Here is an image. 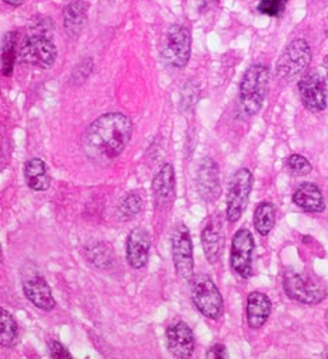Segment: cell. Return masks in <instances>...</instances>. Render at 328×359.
<instances>
[{
  "label": "cell",
  "instance_id": "cell-1",
  "mask_svg": "<svg viewBox=\"0 0 328 359\" xmlns=\"http://www.w3.org/2000/svg\"><path fill=\"white\" fill-rule=\"evenodd\" d=\"M132 135L131 120L121 113H106L97 117L83 135L85 154L97 162L116 158Z\"/></svg>",
  "mask_w": 328,
  "mask_h": 359
},
{
  "label": "cell",
  "instance_id": "cell-2",
  "mask_svg": "<svg viewBox=\"0 0 328 359\" xmlns=\"http://www.w3.org/2000/svg\"><path fill=\"white\" fill-rule=\"evenodd\" d=\"M269 83V69L265 65H252L240 85L238 107L244 116H255L265 100Z\"/></svg>",
  "mask_w": 328,
  "mask_h": 359
},
{
  "label": "cell",
  "instance_id": "cell-3",
  "mask_svg": "<svg viewBox=\"0 0 328 359\" xmlns=\"http://www.w3.org/2000/svg\"><path fill=\"white\" fill-rule=\"evenodd\" d=\"M283 287L290 299L308 306L318 304L327 296V287L321 279L308 272H286Z\"/></svg>",
  "mask_w": 328,
  "mask_h": 359
},
{
  "label": "cell",
  "instance_id": "cell-4",
  "mask_svg": "<svg viewBox=\"0 0 328 359\" xmlns=\"http://www.w3.org/2000/svg\"><path fill=\"white\" fill-rule=\"evenodd\" d=\"M191 296L196 309L207 318L217 320L224 307L223 296L210 276L196 273L189 279Z\"/></svg>",
  "mask_w": 328,
  "mask_h": 359
},
{
  "label": "cell",
  "instance_id": "cell-5",
  "mask_svg": "<svg viewBox=\"0 0 328 359\" xmlns=\"http://www.w3.org/2000/svg\"><path fill=\"white\" fill-rule=\"evenodd\" d=\"M254 176L250 169H238L230 179L227 192V219L230 223H235L241 219L252 191Z\"/></svg>",
  "mask_w": 328,
  "mask_h": 359
},
{
  "label": "cell",
  "instance_id": "cell-6",
  "mask_svg": "<svg viewBox=\"0 0 328 359\" xmlns=\"http://www.w3.org/2000/svg\"><path fill=\"white\" fill-rule=\"evenodd\" d=\"M191 32L182 25H174L167 32L162 55L171 67L184 68L191 58Z\"/></svg>",
  "mask_w": 328,
  "mask_h": 359
},
{
  "label": "cell",
  "instance_id": "cell-7",
  "mask_svg": "<svg viewBox=\"0 0 328 359\" xmlns=\"http://www.w3.org/2000/svg\"><path fill=\"white\" fill-rule=\"evenodd\" d=\"M57 47L46 36L29 37L20 48L19 60L22 64L50 69L57 61Z\"/></svg>",
  "mask_w": 328,
  "mask_h": 359
},
{
  "label": "cell",
  "instance_id": "cell-8",
  "mask_svg": "<svg viewBox=\"0 0 328 359\" xmlns=\"http://www.w3.org/2000/svg\"><path fill=\"white\" fill-rule=\"evenodd\" d=\"M311 61V50L304 40L292 41L276 64V76L279 79H290L301 74Z\"/></svg>",
  "mask_w": 328,
  "mask_h": 359
},
{
  "label": "cell",
  "instance_id": "cell-9",
  "mask_svg": "<svg viewBox=\"0 0 328 359\" xmlns=\"http://www.w3.org/2000/svg\"><path fill=\"white\" fill-rule=\"evenodd\" d=\"M172 257L177 273L189 280L193 276V241L185 224H178L172 233Z\"/></svg>",
  "mask_w": 328,
  "mask_h": 359
},
{
  "label": "cell",
  "instance_id": "cell-10",
  "mask_svg": "<svg viewBox=\"0 0 328 359\" xmlns=\"http://www.w3.org/2000/svg\"><path fill=\"white\" fill-rule=\"evenodd\" d=\"M255 243L250 230L241 229L234 234L231 243V266L244 279L251 276L252 272V254Z\"/></svg>",
  "mask_w": 328,
  "mask_h": 359
},
{
  "label": "cell",
  "instance_id": "cell-11",
  "mask_svg": "<svg viewBox=\"0 0 328 359\" xmlns=\"http://www.w3.org/2000/svg\"><path fill=\"white\" fill-rule=\"evenodd\" d=\"M196 187L198 192L206 202H214L221 194L220 184V170L213 158H203L199 163L196 175Z\"/></svg>",
  "mask_w": 328,
  "mask_h": 359
},
{
  "label": "cell",
  "instance_id": "cell-12",
  "mask_svg": "<svg viewBox=\"0 0 328 359\" xmlns=\"http://www.w3.org/2000/svg\"><path fill=\"white\" fill-rule=\"evenodd\" d=\"M299 93L301 103L307 110L318 113L327 107L325 83L320 75L308 74L303 76L299 82Z\"/></svg>",
  "mask_w": 328,
  "mask_h": 359
},
{
  "label": "cell",
  "instance_id": "cell-13",
  "mask_svg": "<svg viewBox=\"0 0 328 359\" xmlns=\"http://www.w3.org/2000/svg\"><path fill=\"white\" fill-rule=\"evenodd\" d=\"M152 192L158 209H168L175 199V170L171 163L163 165L153 177Z\"/></svg>",
  "mask_w": 328,
  "mask_h": 359
},
{
  "label": "cell",
  "instance_id": "cell-14",
  "mask_svg": "<svg viewBox=\"0 0 328 359\" xmlns=\"http://www.w3.org/2000/svg\"><path fill=\"white\" fill-rule=\"evenodd\" d=\"M23 292L26 297L40 310L51 311L57 306V302L54 299L50 285L39 273H30L25 276Z\"/></svg>",
  "mask_w": 328,
  "mask_h": 359
},
{
  "label": "cell",
  "instance_id": "cell-15",
  "mask_svg": "<svg viewBox=\"0 0 328 359\" xmlns=\"http://www.w3.org/2000/svg\"><path fill=\"white\" fill-rule=\"evenodd\" d=\"M167 345L175 358H191L195 351V335L192 328L184 321L175 323L167 330Z\"/></svg>",
  "mask_w": 328,
  "mask_h": 359
},
{
  "label": "cell",
  "instance_id": "cell-16",
  "mask_svg": "<svg viewBox=\"0 0 328 359\" xmlns=\"http://www.w3.org/2000/svg\"><path fill=\"white\" fill-rule=\"evenodd\" d=\"M151 237L144 227L134 229L127 238L125 255L131 268L141 269L146 265L149 258Z\"/></svg>",
  "mask_w": 328,
  "mask_h": 359
},
{
  "label": "cell",
  "instance_id": "cell-17",
  "mask_svg": "<svg viewBox=\"0 0 328 359\" xmlns=\"http://www.w3.org/2000/svg\"><path fill=\"white\" fill-rule=\"evenodd\" d=\"M202 245L205 255L210 264H216L224 248L223 224L219 219H213L202 231Z\"/></svg>",
  "mask_w": 328,
  "mask_h": 359
},
{
  "label": "cell",
  "instance_id": "cell-18",
  "mask_svg": "<svg viewBox=\"0 0 328 359\" xmlns=\"http://www.w3.org/2000/svg\"><path fill=\"white\" fill-rule=\"evenodd\" d=\"M272 311L271 299L261 293L252 292L247 299V321L252 330L261 328L269 318Z\"/></svg>",
  "mask_w": 328,
  "mask_h": 359
},
{
  "label": "cell",
  "instance_id": "cell-19",
  "mask_svg": "<svg viewBox=\"0 0 328 359\" xmlns=\"http://www.w3.org/2000/svg\"><path fill=\"white\" fill-rule=\"evenodd\" d=\"M293 203L304 212L320 213L325 209L321 191L310 182L301 184L293 194Z\"/></svg>",
  "mask_w": 328,
  "mask_h": 359
},
{
  "label": "cell",
  "instance_id": "cell-20",
  "mask_svg": "<svg viewBox=\"0 0 328 359\" xmlns=\"http://www.w3.org/2000/svg\"><path fill=\"white\" fill-rule=\"evenodd\" d=\"M25 177L30 189L36 192H44L50 188V175L47 165L40 158H33L25 165Z\"/></svg>",
  "mask_w": 328,
  "mask_h": 359
},
{
  "label": "cell",
  "instance_id": "cell-21",
  "mask_svg": "<svg viewBox=\"0 0 328 359\" xmlns=\"http://www.w3.org/2000/svg\"><path fill=\"white\" fill-rule=\"evenodd\" d=\"M88 19V6L83 2L72 4L67 8L65 16H64V29L67 34L72 39L78 37L82 29L85 27Z\"/></svg>",
  "mask_w": 328,
  "mask_h": 359
},
{
  "label": "cell",
  "instance_id": "cell-22",
  "mask_svg": "<svg viewBox=\"0 0 328 359\" xmlns=\"http://www.w3.org/2000/svg\"><path fill=\"white\" fill-rule=\"evenodd\" d=\"M19 341V325L13 316L6 310H0V344L4 346H15Z\"/></svg>",
  "mask_w": 328,
  "mask_h": 359
},
{
  "label": "cell",
  "instance_id": "cell-23",
  "mask_svg": "<svg viewBox=\"0 0 328 359\" xmlns=\"http://www.w3.org/2000/svg\"><path fill=\"white\" fill-rule=\"evenodd\" d=\"M276 212L272 203L262 202L254 213V226L261 236H268L275 227Z\"/></svg>",
  "mask_w": 328,
  "mask_h": 359
},
{
  "label": "cell",
  "instance_id": "cell-24",
  "mask_svg": "<svg viewBox=\"0 0 328 359\" xmlns=\"http://www.w3.org/2000/svg\"><path fill=\"white\" fill-rule=\"evenodd\" d=\"M18 36L16 33H8L2 41V74L11 76L13 74L15 62L18 58Z\"/></svg>",
  "mask_w": 328,
  "mask_h": 359
},
{
  "label": "cell",
  "instance_id": "cell-25",
  "mask_svg": "<svg viewBox=\"0 0 328 359\" xmlns=\"http://www.w3.org/2000/svg\"><path fill=\"white\" fill-rule=\"evenodd\" d=\"M142 209V199L138 194L135 192H131L128 195H125L121 202L118 203V208H117V216L120 220L123 222H127L132 217H135Z\"/></svg>",
  "mask_w": 328,
  "mask_h": 359
},
{
  "label": "cell",
  "instance_id": "cell-26",
  "mask_svg": "<svg viewBox=\"0 0 328 359\" xmlns=\"http://www.w3.org/2000/svg\"><path fill=\"white\" fill-rule=\"evenodd\" d=\"M88 258L97 268H107L111 265V251L103 243H95L88 247Z\"/></svg>",
  "mask_w": 328,
  "mask_h": 359
},
{
  "label": "cell",
  "instance_id": "cell-27",
  "mask_svg": "<svg viewBox=\"0 0 328 359\" xmlns=\"http://www.w3.org/2000/svg\"><path fill=\"white\" fill-rule=\"evenodd\" d=\"M289 0H261L258 5V12L271 18H279L287 5Z\"/></svg>",
  "mask_w": 328,
  "mask_h": 359
},
{
  "label": "cell",
  "instance_id": "cell-28",
  "mask_svg": "<svg viewBox=\"0 0 328 359\" xmlns=\"http://www.w3.org/2000/svg\"><path fill=\"white\" fill-rule=\"evenodd\" d=\"M287 169L296 175V176H304V175H308L311 172V163L301 155H290L287 158Z\"/></svg>",
  "mask_w": 328,
  "mask_h": 359
},
{
  "label": "cell",
  "instance_id": "cell-29",
  "mask_svg": "<svg viewBox=\"0 0 328 359\" xmlns=\"http://www.w3.org/2000/svg\"><path fill=\"white\" fill-rule=\"evenodd\" d=\"M48 346H50V356L54 359H71L72 358L71 352L57 339H51L48 342Z\"/></svg>",
  "mask_w": 328,
  "mask_h": 359
},
{
  "label": "cell",
  "instance_id": "cell-30",
  "mask_svg": "<svg viewBox=\"0 0 328 359\" xmlns=\"http://www.w3.org/2000/svg\"><path fill=\"white\" fill-rule=\"evenodd\" d=\"M227 356H228L227 348L223 344H214L213 346H210V349L207 351V355H206L207 359H224Z\"/></svg>",
  "mask_w": 328,
  "mask_h": 359
},
{
  "label": "cell",
  "instance_id": "cell-31",
  "mask_svg": "<svg viewBox=\"0 0 328 359\" xmlns=\"http://www.w3.org/2000/svg\"><path fill=\"white\" fill-rule=\"evenodd\" d=\"M5 2L12 5V6H20V5H23L26 2V0H5Z\"/></svg>",
  "mask_w": 328,
  "mask_h": 359
},
{
  "label": "cell",
  "instance_id": "cell-32",
  "mask_svg": "<svg viewBox=\"0 0 328 359\" xmlns=\"http://www.w3.org/2000/svg\"><path fill=\"white\" fill-rule=\"evenodd\" d=\"M322 67H324L325 74H327V76H328V55L324 58V61H322Z\"/></svg>",
  "mask_w": 328,
  "mask_h": 359
},
{
  "label": "cell",
  "instance_id": "cell-33",
  "mask_svg": "<svg viewBox=\"0 0 328 359\" xmlns=\"http://www.w3.org/2000/svg\"><path fill=\"white\" fill-rule=\"evenodd\" d=\"M322 356H324V358H328V346H327V348H325V351H324V353H322Z\"/></svg>",
  "mask_w": 328,
  "mask_h": 359
},
{
  "label": "cell",
  "instance_id": "cell-34",
  "mask_svg": "<svg viewBox=\"0 0 328 359\" xmlns=\"http://www.w3.org/2000/svg\"><path fill=\"white\" fill-rule=\"evenodd\" d=\"M325 324H327V327H328V309H327V311H325Z\"/></svg>",
  "mask_w": 328,
  "mask_h": 359
}]
</instances>
